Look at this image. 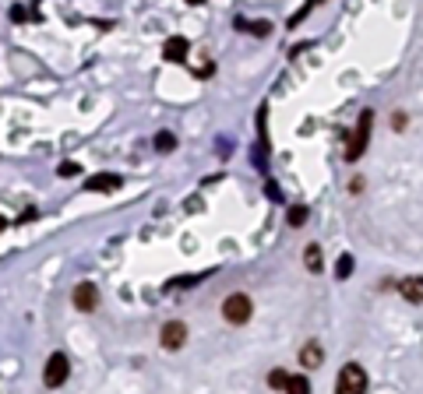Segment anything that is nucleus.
<instances>
[{
    "label": "nucleus",
    "instance_id": "f257e3e1",
    "mask_svg": "<svg viewBox=\"0 0 423 394\" xmlns=\"http://www.w3.org/2000/svg\"><path fill=\"white\" fill-rule=\"evenodd\" d=\"M370 127H374V110H363V113H360V120H356V131L349 134V145H346V162H356V159L367 152Z\"/></svg>",
    "mask_w": 423,
    "mask_h": 394
},
{
    "label": "nucleus",
    "instance_id": "f03ea898",
    "mask_svg": "<svg viewBox=\"0 0 423 394\" xmlns=\"http://www.w3.org/2000/svg\"><path fill=\"white\" fill-rule=\"evenodd\" d=\"M363 390H367V373H363V366H356V362H346V366L339 369L335 394H363Z\"/></svg>",
    "mask_w": 423,
    "mask_h": 394
},
{
    "label": "nucleus",
    "instance_id": "7ed1b4c3",
    "mask_svg": "<svg viewBox=\"0 0 423 394\" xmlns=\"http://www.w3.org/2000/svg\"><path fill=\"white\" fill-rule=\"evenodd\" d=\"M251 296H244V292H233V296H226L223 299V317L230 320V324H247L251 320Z\"/></svg>",
    "mask_w": 423,
    "mask_h": 394
},
{
    "label": "nucleus",
    "instance_id": "20e7f679",
    "mask_svg": "<svg viewBox=\"0 0 423 394\" xmlns=\"http://www.w3.org/2000/svg\"><path fill=\"white\" fill-rule=\"evenodd\" d=\"M67 376H71V362H67V355H64V352H53V355L46 359V369H43L46 387H64Z\"/></svg>",
    "mask_w": 423,
    "mask_h": 394
},
{
    "label": "nucleus",
    "instance_id": "39448f33",
    "mask_svg": "<svg viewBox=\"0 0 423 394\" xmlns=\"http://www.w3.org/2000/svg\"><path fill=\"white\" fill-rule=\"evenodd\" d=\"M159 338H162V348H169V352L183 348V341H187V327H183V320H166L162 331H159Z\"/></svg>",
    "mask_w": 423,
    "mask_h": 394
},
{
    "label": "nucleus",
    "instance_id": "423d86ee",
    "mask_svg": "<svg viewBox=\"0 0 423 394\" xmlns=\"http://www.w3.org/2000/svg\"><path fill=\"white\" fill-rule=\"evenodd\" d=\"M96 306H99V289H96L92 282H78V285H74V310L92 313Z\"/></svg>",
    "mask_w": 423,
    "mask_h": 394
},
{
    "label": "nucleus",
    "instance_id": "0eeeda50",
    "mask_svg": "<svg viewBox=\"0 0 423 394\" xmlns=\"http://www.w3.org/2000/svg\"><path fill=\"white\" fill-rule=\"evenodd\" d=\"M187 53H190V43H187L183 36H169V39L162 43V57H166L169 64H183Z\"/></svg>",
    "mask_w": 423,
    "mask_h": 394
},
{
    "label": "nucleus",
    "instance_id": "6e6552de",
    "mask_svg": "<svg viewBox=\"0 0 423 394\" xmlns=\"http://www.w3.org/2000/svg\"><path fill=\"white\" fill-rule=\"evenodd\" d=\"M120 176L117 173H99V176H89L85 180V190H96V194H110V190H120Z\"/></svg>",
    "mask_w": 423,
    "mask_h": 394
},
{
    "label": "nucleus",
    "instance_id": "1a4fd4ad",
    "mask_svg": "<svg viewBox=\"0 0 423 394\" xmlns=\"http://www.w3.org/2000/svg\"><path fill=\"white\" fill-rule=\"evenodd\" d=\"M300 362H304V366H311V369H314V366H321V362H325V348H321L318 341H307V345H304V352H300Z\"/></svg>",
    "mask_w": 423,
    "mask_h": 394
},
{
    "label": "nucleus",
    "instance_id": "9d476101",
    "mask_svg": "<svg viewBox=\"0 0 423 394\" xmlns=\"http://www.w3.org/2000/svg\"><path fill=\"white\" fill-rule=\"evenodd\" d=\"M398 292L409 299V303H423V278H405L398 285Z\"/></svg>",
    "mask_w": 423,
    "mask_h": 394
},
{
    "label": "nucleus",
    "instance_id": "9b49d317",
    "mask_svg": "<svg viewBox=\"0 0 423 394\" xmlns=\"http://www.w3.org/2000/svg\"><path fill=\"white\" fill-rule=\"evenodd\" d=\"M237 29H240V32H251V36H261V39L272 32L268 22H244V18H237Z\"/></svg>",
    "mask_w": 423,
    "mask_h": 394
},
{
    "label": "nucleus",
    "instance_id": "f8f14e48",
    "mask_svg": "<svg viewBox=\"0 0 423 394\" xmlns=\"http://www.w3.org/2000/svg\"><path fill=\"white\" fill-rule=\"evenodd\" d=\"M304 264H307V271H321L325 264H321V247L318 243H311L307 250H304Z\"/></svg>",
    "mask_w": 423,
    "mask_h": 394
},
{
    "label": "nucleus",
    "instance_id": "ddd939ff",
    "mask_svg": "<svg viewBox=\"0 0 423 394\" xmlns=\"http://www.w3.org/2000/svg\"><path fill=\"white\" fill-rule=\"evenodd\" d=\"M282 390H286V394H311V380H307V376H289Z\"/></svg>",
    "mask_w": 423,
    "mask_h": 394
},
{
    "label": "nucleus",
    "instance_id": "4468645a",
    "mask_svg": "<svg viewBox=\"0 0 423 394\" xmlns=\"http://www.w3.org/2000/svg\"><path fill=\"white\" fill-rule=\"evenodd\" d=\"M349 275H353V254H342V257L335 261V278H339V282H346Z\"/></svg>",
    "mask_w": 423,
    "mask_h": 394
},
{
    "label": "nucleus",
    "instance_id": "2eb2a0df",
    "mask_svg": "<svg viewBox=\"0 0 423 394\" xmlns=\"http://www.w3.org/2000/svg\"><path fill=\"white\" fill-rule=\"evenodd\" d=\"M155 148H159V152H173V148H176V138H173L169 131H159V134H155Z\"/></svg>",
    "mask_w": 423,
    "mask_h": 394
},
{
    "label": "nucleus",
    "instance_id": "dca6fc26",
    "mask_svg": "<svg viewBox=\"0 0 423 394\" xmlns=\"http://www.w3.org/2000/svg\"><path fill=\"white\" fill-rule=\"evenodd\" d=\"M307 215H311V211H307L304 204H293L286 218H289V225H304V222H307Z\"/></svg>",
    "mask_w": 423,
    "mask_h": 394
},
{
    "label": "nucleus",
    "instance_id": "f3484780",
    "mask_svg": "<svg viewBox=\"0 0 423 394\" xmlns=\"http://www.w3.org/2000/svg\"><path fill=\"white\" fill-rule=\"evenodd\" d=\"M318 4H321V0H307V8H304V11H297V15L289 18V29H297V22H304V18H307V15H311Z\"/></svg>",
    "mask_w": 423,
    "mask_h": 394
},
{
    "label": "nucleus",
    "instance_id": "a211bd4d",
    "mask_svg": "<svg viewBox=\"0 0 423 394\" xmlns=\"http://www.w3.org/2000/svg\"><path fill=\"white\" fill-rule=\"evenodd\" d=\"M78 173H82L78 162H60V169H57V176H64V180H67V176H78Z\"/></svg>",
    "mask_w": 423,
    "mask_h": 394
},
{
    "label": "nucleus",
    "instance_id": "6ab92c4d",
    "mask_svg": "<svg viewBox=\"0 0 423 394\" xmlns=\"http://www.w3.org/2000/svg\"><path fill=\"white\" fill-rule=\"evenodd\" d=\"M265 197H268V201H282V190H279L275 180H265Z\"/></svg>",
    "mask_w": 423,
    "mask_h": 394
},
{
    "label": "nucleus",
    "instance_id": "aec40b11",
    "mask_svg": "<svg viewBox=\"0 0 423 394\" xmlns=\"http://www.w3.org/2000/svg\"><path fill=\"white\" fill-rule=\"evenodd\" d=\"M286 380H289V373H282V369H272V376H268L272 387H286Z\"/></svg>",
    "mask_w": 423,
    "mask_h": 394
},
{
    "label": "nucleus",
    "instance_id": "412c9836",
    "mask_svg": "<svg viewBox=\"0 0 423 394\" xmlns=\"http://www.w3.org/2000/svg\"><path fill=\"white\" fill-rule=\"evenodd\" d=\"M25 18H29L25 8H11V22H25Z\"/></svg>",
    "mask_w": 423,
    "mask_h": 394
},
{
    "label": "nucleus",
    "instance_id": "4be33fe9",
    "mask_svg": "<svg viewBox=\"0 0 423 394\" xmlns=\"http://www.w3.org/2000/svg\"><path fill=\"white\" fill-rule=\"evenodd\" d=\"M187 4H190V8H201V4H204V0H187Z\"/></svg>",
    "mask_w": 423,
    "mask_h": 394
}]
</instances>
